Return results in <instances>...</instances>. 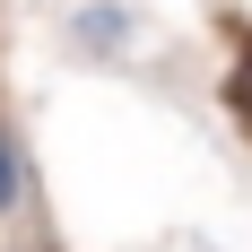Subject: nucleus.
Returning a JSON list of instances; mask_svg holds the SVG:
<instances>
[{"label": "nucleus", "mask_w": 252, "mask_h": 252, "mask_svg": "<svg viewBox=\"0 0 252 252\" xmlns=\"http://www.w3.org/2000/svg\"><path fill=\"white\" fill-rule=\"evenodd\" d=\"M70 44L96 52V61H113V52L130 44V9H122V0H87V9L70 18Z\"/></svg>", "instance_id": "f257e3e1"}, {"label": "nucleus", "mask_w": 252, "mask_h": 252, "mask_svg": "<svg viewBox=\"0 0 252 252\" xmlns=\"http://www.w3.org/2000/svg\"><path fill=\"white\" fill-rule=\"evenodd\" d=\"M226 113L244 122V139H252V26L235 35V61H226Z\"/></svg>", "instance_id": "f03ea898"}, {"label": "nucleus", "mask_w": 252, "mask_h": 252, "mask_svg": "<svg viewBox=\"0 0 252 252\" xmlns=\"http://www.w3.org/2000/svg\"><path fill=\"white\" fill-rule=\"evenodd\" d=\"M18 200H26V157L9 148V130H0V218H9Z\"/></svg>", "instance_id": "7ed1b4c3"}, {"label": "nucleus", "mask_w": 252, "mask_h": 252, "mask_svg": "<svg viewBox=\"0 0 252 252\" xmlns=\"http://www.w3.org/2000/svg\"><path fill=\"white\" fill-rule=\"evenodd\" d=\"M26 252H52V244H26Z\"/></svg>", "instance_id": "20e7f679"}]
</instances>
